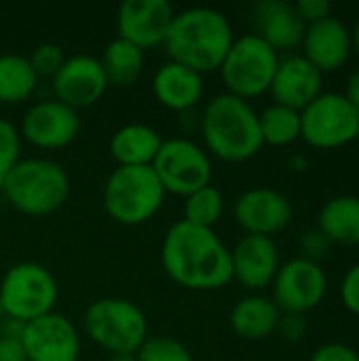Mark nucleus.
<instances>
[{
  "label": "nucleus",
  "instance_id": "nucleus-1",
  "mask_svg": "<svg viewBox=\"0 0 359 361\" xmlns=\"http://www.w3.org/2000/svg\"><path fill=\"white\" fill-rule=\"evenodd\" d=\"M161 262L167 277L186 290L212 292L233 281L231 250L214 228L195 226L186 220L167 228Z\"/></svg>",
  "mask_w": 359,
  "mask_h": 361
},
{
  "label": "nucleus",
  "instance_id": "nucleus-2",
  "mask_svg": "<svg viewBox=\"0 0 359 361\" xmlns=\"http://www.w3.org/2000/svg\"><path fill=\"white\" fill-rule=\"evenodd\" d=\"M233 42V27L224 13L209 6H195L174 15L163 49L169 61L207 74L220 70Z\"/></svg>",
  "mask_w": 359,
  "mask_h": 361
},
{
  "label": "nucleus",
  "instance_id": "nucleus-3",
  "mask_svg": "<svg viewBox=\"0 0 359 361\" xmlns=\"http://www.w3.org/2000/svg\"><path fill=\"white\" fill-rule=\"evenodd\" d=\"M201 133L207 150L226 163H243L254 159L262 144L258 114L250 102L231 93L216 95L203 110Z\"/></svg>",
  "mask_w": 359,
  "mask_h": 361
},
{
  "label": "nucleus",
  "instance_id": "nucleus-4",
  "mask_svg": "<svg viewBox=\"0 0 359 361\" xmlns=\"http://www.w3.org/2000/svg\"><path fill=\"white\" fill-rule=\"evenodd\" d=\"M6 201L21 214L42 218L63 207L70 197L68 171L49 159H21L0 182Z\"/></svg>",
  "mask_w": 359,
  "mask_h": 361
},
{
  "label": "nucleus",
  "instance_id": "nucleus-5",
  "mask_svg": "<svg viewBox=\"0 0 359 361\" xmlns=\"http://www.w3.org/2000/svg\"><path fill=\"white\" fill-rule=\"evenodd\" d=\"M165 195L152 167H116L104 186V209L114 222L138 226L157 216Z\"/></svg>",
  "mask_w": 359,
  "mask_h": 361
},
{
  "label": "nucleus",
  "instance_id": "nucleus-6",
  "mask_svg": "<svg viewBox=\"0 0 359 361\" xmlns=\"http://www.w3.org/2000/svg\"><path fill=\"white\" fill-rule=\"evenodd\" d=\"M85 332L110 355L138 353L148 338V322L131 300L99 298L85 313Z\"/></svg>",
  "mask_w": 359,
  "mask_h": 361
},
{
  "label": "nucleus",
  "instance_id": "nucleus-7",
  "mask_svg": "<svg viewBox=\"0 0 359 361\" xmlns=\"http://www.w3.org/2000/svg\"><path fill=\"white\" fill-rule=\"evenodd\" d=\"M279 59V53L256 34L235 38L220 66L226 93L245 102L269 93Z\"/></svg>",
  "mask_w": 359,
  "mask_h": 361
},
{
  "label": "nucleus",
  "instance_id": "nucleus-8",
  "mask_svg": "<svg viewBox=\"0 0 359 361\" xmlns=\"http://www.w3.org/2000/svg\"><path fill=\"white\" fill-rule=\"evenodd\" d=\"M59 296L53 273L36 262L11 267L0 281V309L8 319L28 324L53 313Z\"/></svg>",
  "mask_w": 359,
  "mask_h": 361
},
{
  "label": "nucleus",
  "instance_id": "nucleus-9",
  "mask_svg": "<svg viewBox=\"0 0 359 361\" xmlns=\"http://www.w3.org/2000/svg\"><path fill=\"white\" fill-rule=\"evenodd\" d=\"M359 137V112L343 93H322L300 112V140L317 150L343 148Z\"/></svg>",
  "mask_w": 359,
  "mask_h": 361
},
{
  "label": "nucleus",
  "instance_id": "nucleus-10",
  "mask_svg": "<svg viewBox=\"0 0 359 361\" xmlns=\"http://www.w3.org/2000/svg\"><path fill=\"white\" fill-rule=\"evenodd\" d=\"M165 192L188 197L190 192L209 186L214 167L209 154L186 137L163 140L157 159L150 165Z\"/></svg>",
  "mask_w": 359,
  "mask_h": 361
},
{
  "label": "nucleus",
  "instance_id": "nucleus-11",
  "mask_svg": "<svg viewBox=\"0 0 359 361\" xmlns=\"http://www.w3.org/2000/svg\"><path fill=\"white\" fill-rule=\"evenodd\" d=\"M273 300L281 313L305 315L322 305L328 292V277L317 262L294 258L279 267L273 279Z\"/></svg>",
  "mask_w": 359,
  "mask_h": 361
},
{
  "label": "nucleus",
  "instance_id": "nucleus-12",
  "mask_svg": "<svg viewBox=\"0 0 359 361\" xmlns=\"http://www.w3.org/2000/svg\"><path fill=\"white\" fill-rule=\"evenodd\" d=\"M21 345L28 361H78L80 355V336L74 324L55 311L28 322Z\"/></svg>",
  "mask_w": 359,
  "mask_h": 361
},
{
  "label": "nucleus",
  "instance_id": "nucleus-13",
  "mask_svg": "<svg viewBox=\"0 0 359 361\" xmlns=\"http://www.w3.org/2000/svg\"><path fill=\"white\" fill-rule=\"evenodd\" d=\"M80 131L78 112L57 99L30 106L21 121V135L40 150H59L70 146Z\"/></svg>",
  "mask_w": 359,
  "mask_h": 361
},
{
  "label": "nucleus",
  "instance_id": "nucleus-14",
  "mask_svg": "<svg viewBox=\"0 0 359 361\" xmlns=\"http://www.w3.org/2000/svg\"><path fill=\"white\" fill-rule=\"evenodd\" d=\"M176 11L167 0H125L116 13L118 38L142 51L163 47Z\"/></svg>",
  "mask_w": 359,
  "mask_h": 361
},
{
  "label": "nucleus",
  "instance_id": "nucleus-15",
  "mask_svg": "<svg viewBox=\"0 0 359 361\" xmlns=\"http://www.w3.org/2000/svg\"><path fill=\"white\" fill-rule=\"evenodd\" d=\"M233 216L245 235L273 237L290 226L294 207L292 201L275 188H250L235 201Z\"/></svg>",
  "mask_w": 359,
  "mask_h": 361
},
{
  "label": "nucleus",
  "instance_id": "nucleus-16",
  "mask_svg": "<svg viewBox=\"0 0 359 361\" xmlns=\"http://www.w3.org/2000/svg\"><path fill=\"white\" fill-rule=\"evenodd\" d=\"M108 89L102 63L91 55H72L66 57L59 72L53 76L55 99L72 110L89 108L97 104Z\"/></svg>",
  "mask_w": 359,
  "mask_h": 361
},
{
  "label": "nucleus",
  "instance_id": "nucleus-17",
  "mask_svg": "<svg viewBox=\"0 0 359 361\" xmlns=\"http://www.w3.org/2000/svg\"><path fill=\"white\" fill-rule=\"evenodd\" d=\"M269 93L275 104L303 112L324 93V74L305 55H288L279 59Z\"/></svg>",
  "mask_w": 359,
  "mask_h": 361
},
{
  "label": "nucleus",
  "instance_id": "nucleus-18",
  "mask_svg": "<svg viewBox=\"0 0 359 361\" xmlns=\"http://www.w3.org/2000/svg\"><path fill=\"white\" fill-rule=\"evenodd\" d=\"M233 260V279H237L243 288L258 292L273 283L281 260L279 247L273 237L262 235H245L239 239L235 250L231 252Z\"/></svg>",
  "mask_w": 359,
  "mask_h": 361
},
{
  "label": "nucleus",
  "instance_id": "nucleus-19",
  "mask_svg": "<svg viewBox=\"0 0 359 361\" xmlns=\"http://www.w3.org/2000/svg\"><path fill=\"white\" fill-rule=\"evenodd\" d=\"M303 49H305L303 55L322 74L336 72L349 61L353 53L351 30L336 17H328L324 21L311 23L305 30Z\"/></svg>",
  "mask_w": 359,
  "mask_h": 361
},
{
  "label": "nucleus",
  "instance_id": "nucleus-20",
  "mask_svg": "<svg viewBox=\"0 0 359 361\" xmlns=\"http://www.w3.org/2000/svg\"><path fill=\"white\" fill-rule=\"evenodd\" d=\"M256 36L269 47L279 51H290L303 44L307 23L300 19L296 4L284 0H264L254 6Z\"/></svg>",
  "mask_w": 359,
  "mask_h": 361
},
{
  "label": "nucleus",
  "instance_id": "nucleus-21",
  "mask_svg": "<svg viewBox=\"0 0 359 361\" xmlns=\"http://www.w3.org/2000/svg\"><path fill=\"white\" fill-rule=\"evenodd\" d=\"M205 91L203 74L180 66L176 61L163 63L152 78V93L157 102L174 112H184L195 108Z\"/></svg>",
  "mask_w": 359,
  "mask_h": 361
},
{
  "label": "nucleus",
  "instance_id": "nucleus-22",
  "mask_svg": "<svg viewBox=\"0 0 359 361\" xmlns=\"http://www.w3.org/2000/svg\"><path fill=\"white\" fill-rule=\"evenodd\" d=\"M281 311L273 298L252 294L241 298L229 315L233 332L243 341H264L277 332Z\"/></svg>",
  "mask_w": 359,
  "mask_h": 361
},
{
  "label": "nucleus",
  "instance_id": "nucleus-23",
  "mask_svg": "<svg viewBox=\"0 0 359 361\" xmlns=\"http://www.w3.org/2000/svg\"><path fill=\"white\" fill-rule=\"evenodd\" d=\"M163 137L157 129L131 123L114 131L110 137V154L118 167H150L161 150Z\"/></svg>",
  "mask_w": 359,
  "mask_h": 361
},
{
  "label": "nucleus",
  "instance_id": "nucleus-24",
  "mask_svg": "<svg viewBox=\"0 0 359 361\" xmlns=\"http://www.w3.org/2000/svg\"><path fill=\"white\" fill-rule=\"evenodd\" d=\"M317 228L339 245H359V197L330 199L317 218Z\"/></svg>",
  "mask_w": 359,
  "mask_h": 361
},
{
  "label": "nucleus",
  "instance_id": "nucleus-25",
  "mask_svg": "<svg viewBox=\"0 0 359 361\" xmlns=\"http://www.w3.org/2000/svg\"><path fill=\"white\" fill-rule=\"evenodd\" d=\"M99 63L108 87H131L144 72V51L116 36L104 49Z\"/></svg>",
  "mask_w": 359,
  "mask_h": 361
},
{
  "label": "nucleus",
  "instance_id": "nucleus-26",
  "mask_svg": "<svg viewBox=\"0 0 359 361\" xmlns=\"http://www.w3.org/2000/svg\"><path fill=\"white\" fill-rule=\"evenodd\" d=\"M38 76L32 70L28 57L17 53L0 55V104H19L32 97Z\"/></svg>",
  "mask_w": 359,
  "mask_h": 361
},
{
  "label": "nucleus",
  "instance_id": "nucleus-27",
  "mask_svg": "<svg viewBox=\"0 0 359 361\" xmlns=\"http://www.w3.org/2000/svg\"><path fill=\"white\" fill-rule=\"evenodd\" d=\"M258 127L262 135V144L284 148L300 140V112L271 104L258 114Z\"/></svg>",
  "mask_w": 359,
  "mask_h": 361
},
{
  "label": "nucleus",
  "instance_id": "nucleus-28",
  "mask_svg": "<svg viewBox=\"0 0 359 361\" xmlns=\"http://www.w3.org/2000/svg\"><path fill=\"white\" fill-rule=\"evenodd\" d=\"M224 214V197L216 186H203L188 197H184V218L186 222L203 228H214Z\"/></svg>",
  "mask_w": 359,
  "mask_h": 361
},
{
  "label": "nucleus",
  "instance_id": "nucleus-29",
  "mask_svg": "<svg viewBox=\"0 0 359 361\" xmlns=\"http://www.w3.org/2000/svg\"><path fill=\"white\" fill-rule=\"evenodd\" d=\"M135 357L138 361H193L188 347L171 336H148Z\"/></svg>",
  "mask_w": 359,
  "mask_h": 361
},
{
  "label": "nucleus",
  "instance_id": "nucleus-30",
  "mask_svg": "<svg viewBox=\"0 0 359 361\" xmlns=\"http://www.w3.org/2000/svg\"><path fill=\"white\" fill-rule=\"evenodd\" d=\"M21 161V135L19 129L0 118V182L8 176V171Z\"/></svg>",
  "mask_w": 359,
  "mask_h": 361
},
{
  "label": "nucleus",
  "instance_id": "nucleus-31",
  "mask_svg": "<svg viewBox=\"0 0 359 361\" xmlns=\"http://www.w3.org/2000/svg\"><path fill=\"white\" fill-rule=\"evenodd\" d=\"M28 61H30V66H32V70L36 72L38 78H40V76L53 78V76L59 72V68L63 66L66 55H63L61 47H57V44H53V42H44V44H38V47L30 53Z\"/></svg>",
  "mask_w": 359,
  "mask_h": 361
},
{
  "label": "nucleus",
  "instance_id": "nucleus-32",
  "mask_svg": "<svg viewBox=\"0 0 359 361\" xmlns=\"http://www.w3.org/2000/svg\"><path fill=\"white\" fill-rule=\"evenodd\" d=\"M330 247H332L330 239L320 228L305 231L303 237H300V258H307L311 262L320 264V260L328 256Z\"/></svg>",
  "mask_w": 359,
  "mask_h": 361
},
{
  "label": "nucleus",
  "instance_id": "nucleus-33",
  "mask_svg": "<svg viewBox=\"0 0 359 361\" xmlns=\"http://www.w3.org/2000/svg\"><path fill=\"white\" fill-rule=\"evenodd\" d=\"M341 300L353 315L359 317V262L345 273L341 281Z\"/></svg>",
  "mask_w": 359,
  "mask_h": 361
},
{
  "label": "nucleus",
  "instance_id": "nucleus-34",
  "mask_svg": "<svg viewBox=\"0 0 359 361\" xmlns=\"http://www.w3.org/2000/svg\"><path fill=\"white\" fill-rule=\"evenodd\" d=\"M307 319L305 315H294V313H281L277 332L288 341V343H300L307 336Z\"/></svg>",
  "mask_w": 359,
  "mask_h": 361
},
{
  "label": "nucleus",
  "instance_id": "nucleus-35",
  "mask_svg": "<svg viewBox=\"0 0 359 361\" xmlns=\"http://www.w3.org/2000/svg\"><path fill=\"white\" fill-rule=\"evenodd\" d=\"M296 11L307 25L332 17V4L328 0H300L296 4Z\"/></svg>",
  "mask_w": 359,
  "mask_h": 361
},
{
  "label": "nucleus",
  "instance_id": "nucleus-36",
  "mask_svg": "<svg viewBox=\"0 0 359 361\" xmlns=\"http://www.w3.org/2000/svg\"><path fill=\"white\" fill-rule=\"evenodd\" d=\"M309 361H359V353L343 343H330L320 347Z\"/></svg>",
  "mask_w": 359,
  "mask_h": 361
},
{
  "label": "nucleus",
  "instance_id": "nucleus-37",
  "mask_svg": "<svg viewBox=\"0 0 359 361\" xmlns=\"http://www.w3.org/2000/svg\"><path fill=\"white\" fill-rule=\"evenodd\" d=\"M0 361H28L21 338L0 336Z\"/></svg>",
  "mask_w": 359,
  "mask_h": 361
},
{
  "label": "nucleus",
  "instance_id": "nucleus-38",
  "mask_svg": "<svg viewBox=\"0 0 359 361\" xmlns=\"http://www.w3.org/2000/svg\"><path fill=\"white\" fill-rule=\"evenodd\" d=\"M347 102L355 108L359 112V68H355L349 76H347V82H345V93Z\"/></svg>",
  "mask_w": 359,
  "mask_h": 361
},
{
  "label": "nucleus",
  "instance_id": "nucleus-39",
  "mask_svg": "<svg viewBox=\"0 0 359 361\" xmlns=\"http://www.w3.org/2000/svg\"><path fill=\"white\" fill-rule=\"evenodd\" d=\"M108 361H138L135 353H118V355H110Z\"/></svg>",
  "mask_w": 359,
  "mask_h": 361
},
{
  "label": "nucleus",
  "instance_id": "nucleus-40",
  "mask_svg": "<svg viewBox=\"0 0 359 361\" xmlns=\"http://www.w3.org/2000/svg\"><path fill=\"white\" fill-rule=\"evenodd\" d=\"M292 167H294L296 171L307 169V159H305V157H294V159H292Z\"/></svg>",
  "mask_w": 359,
  "mask_h": 361
},
{
  "label": "nucleus",
  "instance_id": "nucleus-41",
  "mask_svg": "<svg viewBox=\"0 0 359 361\" xmlns=\"http://www.w3.org/2000/svg\"><path fill=\"white\" fill-rule=\"evenodd\" d=\"M351 40H353V51L358 53L359 57V19L358 23H355V27H353V32H351Z\"/></svg>",
  "mask_w": 359,
  "mask_h": 361
}]
</instances>
